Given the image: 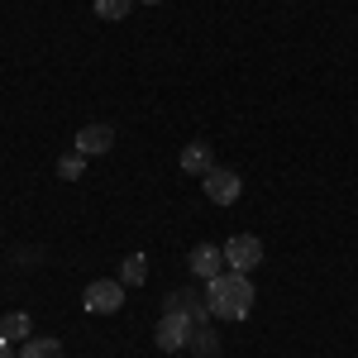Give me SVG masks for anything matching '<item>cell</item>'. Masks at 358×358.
Masks as SVG:
<instances>
[{"label": "cell", "mask_w": 358, "mask_h": 358, "mask_svg": "<svg viewBox=\"0 0 358 358\" xmlns=\"http://www.w3.org/2000/svg\"><path fill=\"white\" fill-rule=\"evenodd\" d=\"M258 263H263V239L234 234V239L224 244V268H229V273H253Z\"/></svg>", "instance_id": "3957f363"}, {"label": "cell", "mask_w": 358, "mask_h": 358, "mask_svg": "<svg viewBox=\"0 0 358 358\" xmlns=\"http://www.w3.org/2000/svg\"><path fill=\"white\" fill-rule=\"evenodd\" d=\"M82 306H86V315H115V310L124 306V282H115V277L91 282L82 292Z\"/></svg>", "instance_id": "7a4b0ae2"}, {"label": "cell", "mask_w": 358, "mask_h": 358, "mask_svg": "<svg viewBox=\"0 0 358 358\" xmlns=\"http://www.w3.org/2000/svg\"><path fill=\"white\" fill-rule=\"evenodd\" d=\"M201 187H206V201H215V206H234L239 192H244L239 172H229V167H210V172L201 177Z\"/></svg>", "instance_id": "277c9868"}, {"label": "cell", "mask_w": 358, "mask_h": 358, "mask_svg": "<svg viewBox=\"0 0 358 358\" xmlns=\"http://www.w3.org/2000/svg\"><path fill=\"white\" fill-rule=\"evenodd\" d=\"M187 334H192V320H187V315H177V310H163L153 344H158L163 354H177V349H187Z\"/></svg>", "instance_id": "5b68a950"}, {"label": "cell", "mask_w": 358, "mask_h": 358, "mask_svg": "<svg viewBox=\"0 0 358 358\" xmlns=\"http://www.w3.org/2000/svg\"><path fill=\"white\" fill-rule=\"evenodd\" d=\"M253 282L248 273H220L215 282H206V301H210V315L215 320H248L253 310Z\"/></svg>", "instance_id": "6da1fadb"}, {"label": "cell", "mask_w": 358, "mask_h": 358, "mask_svg": "<svg viewBox=\"0 0 358 358\" xmlns=\"http://www.w3.org/2000/svg\"><path fill=\"white\" fill-rule=\"evenodd\" d=\"M0 358H15V349H10V344H5V339H0Z\"/></svg>", "instance_id": "2e32d148"}, {"label": "cell", "mask_w": 358, "mask_h": 358, "mask_svg": "<svg viewBox=\"0 0 358 358\" xmlns=\"http://www.w3.org/2000/svg\"><path fill=\"white\" fill-rule=\"evenodd\" d=\"M134 0H96V20H124Z\"/></svg>", "instance_id": "9a60e30c"}, {"label": "cell", "mask_w": 358, "mask_h": 358, "mask_svg": "<svg viewBox=\"0 0 358 358\" xmlns=\"http://www.w3.org/2000/svg\"><path fill=\"white\" fill-rule=\"evenodd\" d=\"M138 5H163V0H138Z\"/></svg>", "instance_id": "e0dca14e"}, {"label": "cell", "mask_w": 358, "mask_h": 358, "mask_svg": "<svg viewBox=\"0 0 358 358\" xmlns=\"http://www.w3.org/2000/svg\"><path fill=\"white\" fill-rule=\"evenodd\" d=\"M210 143H206V138H196V143H187V148H182V172H192V177H206V172H210Z\"/></svg>", "instance_id": "9c48e42d"}, {"label": "cell", "mask_w": 358, "mask_h": 358, "mask_svg": "<svg viewBox=\"0 0 358 358\" xmlns=\"http://www.w3.org/2000/svg\"><path fill=\"white\" fill-rule=\"evenodd\" d=\"M120 282H124V287H143V282H148V258H143V253H129V258L120 263Z\"/></svg>", "instance_id": "8fae6325"}, {"label": "cell", "mask_w": 358, "mask_h": 358, "mask_svg": "<svg viewBox=\"0 0 358 358\" xmlns=\"http://www.w3.org/2000/svg\"><path fill=\"white\" fill-rule=\"evenodd\" d=\"M0 339H5V344H15V339H29V315H24V310H10V315L0 320Z\"/></svg>", "instance_id": "7c38bea8"}, {"label": "cell", "mask_w": 358, "mask_h": 358, "mask_svg": "<svg viewBox=\"0 0 358 358\" xmlns=\"http://www.w3.org/2000/svg\"><path fill=\"white\" fill-rule=\"evenodd\" d=\"M187 268H192L196 277H206V282H215V277L224 273V248H215V244H196V248H192V258H187Z\"/></svg>", "instance_id": "ba28073f"}, {"label": "cell", "mask_w": 358, "mask_h": 358, "mask_svg": "<svg viewBox=\"0 0 358 358\" xmlns=\"http://www.w3.org/2000/svg\"><path fill=\"white\" fill-rule=\"evenodd\" d=\"M187 349H192L196 358H215V349H220V344H215L210 320H206V325H192V334H187Z\"/></svg>", "instance_id": "30bf717a"}, {"label": "cell", "mask_w": 358, "mask_h": 358, "mask_svg": "<svg viewBox=\"0 0 358 358\" xmlns=\"http://www.w3.org/2000/svg\"><path fill=\"white\" fill-rule=\"evenodd\" d=\"M110 148H115L110 124H86V129H77V153H82V158H101V153H110Z\"/></svg>", "instance_id": "52a82bcc"}, {"label": "cell", "mask_w": 358, "mask_h": 358, "mask_svg": "<svg viewBox=\"0 0 358 358\" xmlns=\"http://www.w3.org/2000/svg\"><path fill=\"white\" fill-rule=\"evenodd\" d=\"M163 310H177V315H187L192 325H206V320H210V301H206V296H196V292H187V287H182V292H172Z\"/></svg>", "instance_id": "8992f818"}, {"label": "cell", "mask_w": 358, "mask_h": 358, "mask_svg": "<svg viewBox=\"0 0 358 358\" xmlns=\"http://www.w3.org/2000/svg\"><path fill=\"white\" fill-rule=\"evenodd\" d=\"M82 172H86V158H82V153H62V158H57V177H62V182H77Z\"/></svg>", "instance_id": "5bb4252c"}, {"label": "cell", "mask_w": 358, "mask_h": 358, "mask_svg": "<svg viewBox=\"0 0 358 358\" xmlns=\"http://www.w3.org/2000/svg\"><path fill=\"white\" fill-rule=\"evenodd\" d=\"M20 358H62V344L57 339H24Z\"/></svg>", "instance_id": "4fadbf2b"}]
</instances>
